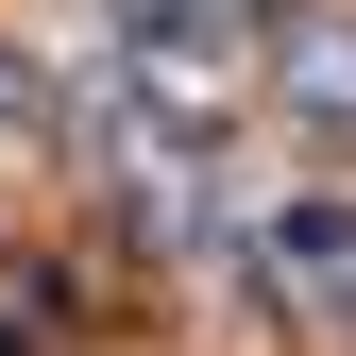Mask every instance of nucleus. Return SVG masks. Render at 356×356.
<instances>
[{
    "instance_id": "obj_2",
    "label": "nucleus",
    "mask_w": 356,
    "mask_h": 356,
    "mask_svg": "<svg viewBox=\"0 0 356 356\" xmlns=\"http://www.w3.org/2000/svg\"><path fill=\"white\" fill-rule=\"evenodd\" d=\"M289 85L305 102H356V17H289Z\"/></svg>"
},
{
    "instance_id": "obj_1",
    "label": "nucleus",
    "mask_w": 356,
    "mask_h": 356,
    "mask_svg": "<svg viewBox=\"0 0 356 356\" xmlns=\"http://www.w3.org/2000/svg\"><path fill=\"white\" fill-rule=\"evenodd\" d=\"M272 289H305V305L356 323V204H289L272 220Z\"/></svg>"
}]
</instances>
